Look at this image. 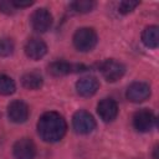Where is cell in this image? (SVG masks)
<instances>
[{
  "label": "cell",
  "mask_w": 159,
  "mask_h": 159,
  "mask_svg": "<svg viewBox=\"0 0 159 159\" xmlns=\"http://www.w3.org/2000/svg\"><path fill=\"white\" fill-rule=\"evenodd\" d=\"M97 113L103 122H112L118 116V106L114 99L104 98L97 106Z\"/></svg>",
  "instance_id": "obj_10"
},
{
  "label": "cell",
  "mask_w": 159,
  "mask_h": 159,
  "mask_svg": "<svg viewBox=\"0 0 159 159\" xmlns=\"http://www.w3.org/2000/svg\"><path fill=\"white\" fill-rule=\"evenodd\" d=\"M99 88V82L93 76L82 77L76 83V91L81 97H91Z\"/></svg>",
  "instance_id": "obj_11"
},
{
  "label": "cell",
  "mask_w": 159,
  "mask_h": 159,
  "mask_svg": "<svg viewBox=\"0 0 159 159\" xmlns=\"http://www.w3.org/2000/svg\"><path fill=\"white\" fill-rule=\"evenodd\" d=\"M47 52L46 43L40 39H30L25 45V53L29 58L37 61L42 58Z\"/></svg>",
  "instance_id": "obj_13"
},
{
  "label": "cell",
  "mask_w": 159,
  "mask_h": 159,
  "mask_svg": "<svg viewBox=\"0 0 159 159\" xmlns=\"http://www.w3.org/2000/svg\"><path fill=\"white\" fill-rule=\"evenodd\" d=\"M15 50L14 41L7 37L0 39V57H7L10 56Z\"/></svg>",
  "instance_id": "obj_18"
},
{
  "label": "cell",
  "mask_w": 159,
  "mask_h": 159,
  "mask_svg": "<svg viewBox=\"0 0 159 159\" xmlns=\"http://www.w3.org/2000/svg\"><path fill=\"white\" fill-rule=\"evenodd\" d=\"M67 130L65 118L57 112L43 113L37 122V133L40 138L47 143H56L61 140Z\"/></svg>",
  "instance_id": "obj_1"
},
{
  "label": "cell",
  "mask_w": 159,
  "mask_h": 159,
  "mask_svg": "<svg viewBox=\"0 0 159 159\" xmlns=\"http://www.w3.org/2000/svg\"><path fill=\"white\" fill-rule=\"evenodd\" d=\"M97 34L91 27H81L73 35V45L81 52H88L97 45Z\"/></svg>",
  "instance_id": "obj_2"
},
{
  "label": "cell",
  "mask_w": 159,
  "mask_h": 159,
  "mask_svg": "<svg viewBox=\"0 0 159 159\" xmlns=\"http://www.w3.org/2000/svg\"><path fill=\"white\" fill-rule=\"evenodd\" d=\"M84 68L86 67L82 66V65H73V63H70V62H66V61H56V62H52L48 66V72L52 76L60 77V76L70 75L72 72L84 71Z\"/></svg>",
  "instance_id": "obj_12"
},
{
  "label": "cell",
  "mask_w": 159,
  "mask_h": 159,
  "mask_svg": "<svg viewBox=\"0 0 159 159\" xmlns=\"http://www.w3.org/2000/svg\"><path fill=\"white\" fill-rule=\"evenodd\" d=\"M125 96L128 101L133 103H140L149 98L150 96V87L145 82H133L127 88Z\"/></svg>",
  "instance_id": "obj_7"
},
{
  "label": "cell",
  "mask_w": 159,
  "mask_h": 159,
  "mask_svg": "<svg viewBox=\"0 0 159 159\" xmlns=\"http://www.w3.org/2000/svg\"><path fill=\"white\" fill-rule=\"evenodd\" d=\"M155 124V116L149 109H139L133 116V125L138 132H149Z\"/></svg>",
  "instance_id": "obj_6"
},
{
  "label": "cell",
  "mask_w": 159,
  "mask_h": 159,
  "mask_svg": "<svg viewBox=\"0 0 159 159\" xmlns=\"http://www.w3.org/2000/svg\"><path fill=\"white\" fill-rule=\"evenodd\" d=\"M12 2V5H14V7L15 9H21V7H27V6H30V5H32L34 4V1H30V0H27V1H19V0H12L11 1Z\"/></svg>",
  "instance_id": "obj_21"
},
{
  "label": "cell",
  "mask_w": 159,
  "mask_h": 159,
  "mask_svg": "<svg viewBox=\"0 0 159 159\" xmlns=\"http://www.w3.org/2000/svg\"><path fill=\"white\" fill-rule=\"evenodd\" d=\"M31 26L37 32H46L52 26V15L47 9H37L30 17Z\"/></svg>",
  "instance_id": "obj_5"
},
{
  "label": "cell",
  "mask_w": 159,
  "mask_h": 159,
  "mask_svg": "<svg viewBox=\"0 0 159 159\" xmlns=\"http://www.w3.org/2000/svg\"><path fill=\"white\" fill-rule=\"evenodd\" d=\"M101 72L107 82H116L125 73V66L116 60H106L101 65Z\"/></svg>",
  "instance_id": "obj_4"
},
{
  "label": "cell",
  "mask_w": 159,
  "mask_h": 159,
  "mask_svg": "<svg viewBox=\"0 0 159 159\" xmlns=\"http://www.w3.org/2000/svg\"><path fill=\"white\" fill-rule=\"evenodd\" d=\"M138 5H139V1H122V2H119L118 11L123 15H127V14L132 12Z\"/></svg>",
  "instance_id": "obj_19"
},
{
  "label": "cell",
  "mask_w": 159,
  "mask_h": 159,
  "mask_svg": "<svg viewBox=\"0 0 159 159\" xmlns=\"http://www.w3.org/2000/svg\"><path fill=\"white\" fill-rule=\"evenodd\" d=\"M16 84L14 80L6 75H0V94L2 96H10L15 92Z\"/></svg>",
  "instance_id": "obj_16"
},
{
  "label": "cell",
  "mask_w": 159,
  "mask_h": 159,
  "mask_svg": "<svg viewBox=\"0 0 159 159\" xmlns=\"http://www.w3.org/2000/svg\"><path fill=\"white\" fill-rule=\"evenodd\" d=\"M72 125L76 133L78 134H88L96 128L94 118L86 111H78L73 114Z\"/></svg>",
  "instance_id": "obj_3"
},
{
  "label": "cell",
  "mask_w": 159,
  "mask_h": 159,
  "mask_svg": "<svg viewBox=\"0 0 159 159\" xmlns=\"http://www.w3.org/2000/svg\"><path fill=\"white\" fill-rule=\"evenodd\" d=\"M21 83L26 89H39L42 86L43 80L42 76L37 72H27L22 76Z\"/></svg>",
  "instance_id": "obj_15"
},
{
  "label": "cell",
  "mask_w": 159,
  "mask_h": 159,
  "mask_svg": "<svg viewBox=\"0 0 159 159\" xmlns=\"http://www.w3.org/2000/svg\"><path fill=\"white\" fill-rule=\"evenodd\" d=\"M16 9L14 7L11 1H0V11L5 14H12Z\"/></svg>",
  "instance_id": "obj_20"
},
{
  "label": "cell",
  "mask_w": 159,
  "mask_h": 159,
  "mask_svg": "<svg viewBox=\"0 0 159 159\" xmlns=\"http://www.w3.org/2000/svg\"><path fill=\"white\" fill-rule=\"evenodd\" d=\"M94 5H96L94 1H91V0H77V1H73L71 4V7L75 12L86 14V12L92 11Z\"/></svg>",
  "instance_id": "obj_17"
},
{
  "label": "cell",
  "mask_w": 159,
  "mask_h": 159,
  "mask_svg": "<svg viewBox=\"0 0 159 159\" xmlns=\"http://www.w3.org/2000/svg\"><path fill=\"white\" fill-rule=\"evenodd\" d=\"M12 153L16 159H34L36 157V145L31 139L21 138L14 144Z\"/></svg>",
  "instance_id": "obj_8"
},
{
  "label": "cell",
  "mask_w": 159,
  "mask_h": 159,
  "mask_svg": "<svg viewBox=\"0 0 159 159\" xmlns=\"http://www.w3.org/2000/svg\"><path fill=\"white\" fill-rule=\"evenodd\" d=\"M142 41L149 48H157L159 45V29L155 25L148 26L142 32Z\"/></svg>",
  "instance_id": "obj_14"
},
{
  "label": "cell",
  "mask_w": 159,
  "mask_h": 159,
  "mask_svg": "<svg viewBox=\"0 0 159 159\" xmlns=\"http://www.w3.org/2000/svg\"><path fill=\"white\" fill-rule=\"evenodd\" d=\"M7 117L14 123H24L29 118V107L22 101H12L7 106Z\"/></svg>",
  "instance_id": "obj_9"
}]
</instances>
